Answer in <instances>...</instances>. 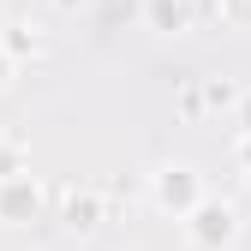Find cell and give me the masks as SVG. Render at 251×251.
Returning <instances> with one entry per match:
<instances>
[{"instance_id":"6da1fadb","label":"cell","mask_w":251,"mask_h":251,"mask_svg":"<svg viewBox=\"0 0 251 251\" xmlns=\"http://www.w3.org/2000/svg\"><path fill=\"white\" fill-rule=\"evenodd\" d=\"M233 233H239V215H233V203H215V198H203L192 215H185V239H192L198 251H222V245H233Z\"/></svg>"},{"instance_id":"7a4b0ae2","label":"cell","mask_w":251,"mask_h":251,"mask_svg":"<svg viewBox=\"0 0 251 251\" xmlns=\"http://www.w3.org/2000/svg\"><path fill=\"white\" fill-rule=\"evenodd\" d=\"M60 227H66V233L102 227V192H96V185H66V192H60Z\"/></svg>"},{"instance_id":"3957f363","label":"cell","mask_w":251,"mask_h":251,"mask_svg":"<svg viewBox=\"0 0 251 251\" xmlns=\"http://www.w3.org/2000/svg\"><path fill=\"white\" fill-rule=\"evenodd\" d=\"M42 215V192H36V179L18 174V179H0V222H36Z\"/></svg>"},{"instance_id":"277c9868","label":"cell","mask_w":251,"mask_h":251,"mask_svg":"<svg viewBox=\"0 0 251 251\" xmlns=\"http://www.w3.org/2000/svg\"><path fill=\"white\" fill-rule=\"evenodd\" d=\"M155 203H162V209H185V215H192L198 203H203V185H198V174L192 168H162V174H155Z\"/></svg>"},{"instance_id":"5b68a950","label":"cell","mask_w":251,"mask_h":251,"mask_svg":"<svg viewBox=\"0 0 251 251\" xmlns=\"http://www.w3.org/2000/svg\"><path fill=\"white\" fill-rule=\"evenodd\" d=\"M150 18H155V30H185V24H192L185 0H150Z\"/></svg>"},{"instance_id":"8992f818","label":"cell","mask_w":251,"mask_h":251,"mask_svg":"<svg viewBox=\"0 0 251 251\" xmlns=\"http://www.w3.org/2000/svg\"><path fill=\"white\" fill-rule=\"evenodd\" d=\"M203 102H209V108H233V102H239V90L222 84V78H209V84H203Z\"/></svg>"},{"instance_id":"52a82bcc","label":"cell","mask_w":251,"mask_h":251,"mask_svg":"<svg viewBox=\"0 0 251 251\" xmlns=\"http://www.w3.org/2000/svg\"><path fill=\"white\" fill-rule=\"evenodd\" d=\"M179 114H185V120H198V114H203V90H198V84H185V96H179Z\"/></svg>"},{"instance_id":"ba28073f","label":"cell","mask_w":251,"mask_h":251,"mask_svg":"<svg viewBox=\"0 0 251 251\" xmlns=\"http://www.w3.org/2000/svg\"><path fill=\"white\" fill-rule=\"evenodd\" d=\"M222 12H227L233 24H251V0H222Z\"/></svg>"},{"instance_id":"9c48e42d","label":"cell","mask_w":251,"mask_h":251,"mask_svg":"<svg viewBox=\"0 0 251 251\" xmlns=\"http://www.w3.org/2000/svg\"><path fill=\"white\" fill-rule=\"evenodd\" d=\"M239 162H245V168H251V132H245V138H239Z\"/></svg>"},{"instance_id":"30bf717a","label":"cell","mask_w":251,"mask_h":251,"mask_svg":"<svg viewBox=\"0 0 251 251\" xmlns=\"http://www.w3.org/2000/svg\"><path fill=\"white\" fill-rule=\"evenodd\" d=\"M54 6H78V0H54Z\"/></svg>"}]
</instances>
